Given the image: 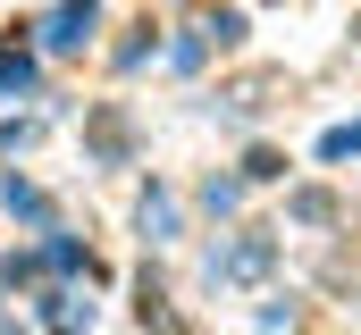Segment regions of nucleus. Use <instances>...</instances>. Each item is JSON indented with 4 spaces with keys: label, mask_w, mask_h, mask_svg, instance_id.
I'll use <instances>...</instances> for the list:
<instances>
[{
    "label": "nucleus",
    "mask_w": 361,
    "mask_h": 335,
    "mask_svg": "<svg viewBox=\"0 0 361 335\" xmlns=\"http://www.w3.org/2000/svg\"><path fill=\"white\" fill-rule=\"evenodd\" d=\"M92 17H101L92 0H59V8L42 17V42H51V51H76V42L92 34Z\"/></svg>",
    "instance_id": "1"
}]
</instances>
